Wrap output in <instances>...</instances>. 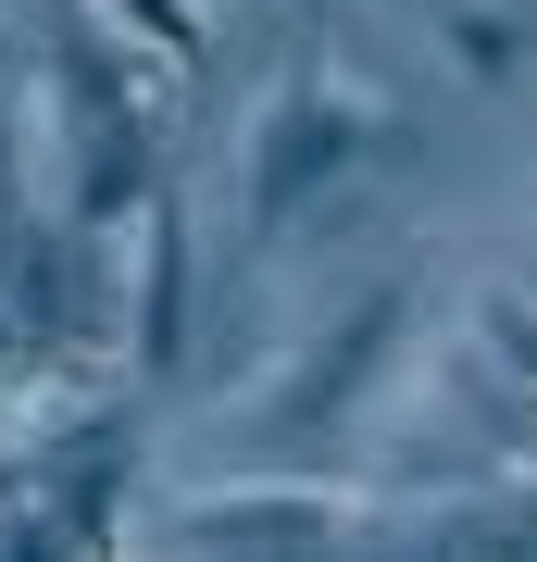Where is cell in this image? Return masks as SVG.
I'll list each match as a JSON object with an SVG mask.
<instances>
[{
    "label": "cell",
    "instance_id": "8992f818",
    "mask_svg": "<svg viewBox=\"0 0 537 562\" xmlns=\"http://www.w3.org/2000/svg\"><path fill=\"white\" fill-rule=\"evenodd\" d=\"M413 13H425V38H438L476 88H513V63H525V25L513 13H525V0H413Z\"/></svg>",
    "mask_w": 537,
    "mask_h": 562
},
{
    "label": "cell",
    "instance_id": "6da1fadb",
    "mask_svg": "<svg viewBox=\"0 0 537 562\" xmlns=\"http://www.w3.org/2000/svg\"><path fill=\"white\" fill-rule=\"evenodd\" d=\"M150 101H163V63L125 38L100 0H51V150H63V225H88V238H125V225H138V201L163 188Z\"/></svg>",
    "mask_w": 537,
    "mask_h": 562
},
{
    "label": "cell",
    "instance_id": "5b68a950",
    "mask_svg": "<svg viewBox=\"0 0 537 562\" xmlns=\"http://www.w3.org/2000/svg\"><path fill=\"white\" fill-rule=\"evenodd\" d=\"M188 313H200V213H188V188H150L138 225H125V313H113L125 375L176 387V362H188Z\"/></svg>",
    "mask_w": 537,
    "mask_h": 562
},
{
    "label": "cell",
    "instance_id": "ba28073f",
    "mask_svg": "<svg viewBox=\"0 0 537 562\" xmlns=\"http://www.w3.org/2000/svg\"><path fill=\"white\" fill-rule=\"evenodd\" d=\"M25 238V162H13V113H0V262Z\"/></svg>",
    "mask_w": 537,
    "mask_h": 562
},
{
    "label": "cell",
    "instance_id": "7a4b0ae2",
    "mask_svg": "<svg viewBox=\"0 0 537 562\" xmlns=\"http://www.w3.org/2000/svg\"><path fill=\"white\" fill-rule=\"evenodd\" d=\"M388 138V101H362V88L338 76L325 50H300L276 88H262V113H250V138H238V213L276 238V225L313 201V188H338L362 150Z\"/></svg>",
    "mask_w": 537,
    "mask_h": 562
},
{
    "label": "cell",
    "instance_id": "277c9868",
    "mask_svg": "<svg viewBox=\"0 0 537 562\" xmlns=\"http://www.w3.org/2000/svg\"><path fill=\"white\" fill-rule=\"evenodd\" d=\"M388 501L376 475H325V462H276V475H213L163 501V538L176 550H350L376 538Z\"/></svg>",
    "mask_w": 537,
    "mask_h": 562
},
{
    "label": "cell",
    "instance_id": "52a82bcc",
    "mask_svg": "<svg viewBox=\"0 0 537 562\" xmlns=\"http://www.w3.org/2000/svg\"><path fill=\"white\" fill-rule=\"evenodd\" d=\"M462 338H476L513 387H537V288H525V276H488L476 313H462Z\"/></svg>",
    "mask_w": 537,
    "mask_h": 562
},
{
    "label": "cell",
    "instance_id": "3957f363",
    "mask_svg": "<svg viewBox=\"0 0 537 562\" xmlns=\"http://www.w3.org/2000/svg\"><path fill=\"white\" fill-rule=\"evenodd\" d=\"M413 313H425V262H388L376 288H350V301L325 313V338L262 387V438H288V450L350 438V425L376 413V387L400 375V350H413Z\"/></svg>",
    "mask_w": 537,
    "mask_h": 562
}]
</instances>
